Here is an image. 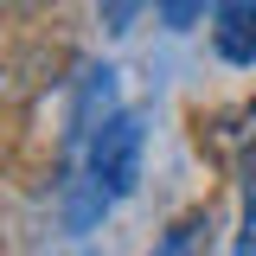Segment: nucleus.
I'll return each instance as SVG.
<instances>
[{
	"label": "nucleus",
	"instance_id": "nucleus-1",
	"mask_svg": "<svg viewBox=\"0 0 256 256\" xmlns=\"http://www.w3.org/2000/svg\"><path fill=\"white\" fill-rule=\"evenodd\" d=\"M141 141H148L141 116H134V109H128V116H116V122H109L90 148H84V173H90L109 198H128V192H134V180H141Z\"/></svg>",
	"mask_w": 256,
	"mask_h": 256
},
{
	"label": "nucleus",
	"instance_id": "nucleus-2",
	"mask_svg": "<svg viewBox=\"0 0 256 256\" xmlns=\"http://www.w3.org/2000/svg\"><path fill=\"white\" fill-rule=\"evenodd\" d=\"M109 122H116V70H84V90L70 109V148H90Z\"/></svg>",
	"mask_w": 256,
	"mask_h": 256
},
{
	"label": "nucleus",
	"instance_id": "nucleus-3",
	"mask_svg": "<svg viewBox=\"0 0 256 256\" xmlns=\"http://www.w3.org/2000/svg\"><path fill=\"white\" fill-rule=\"evenodd\" d=\"M212 45L230 64L256 58V0H212Z\"/></svg>",
	"mask_w": 256,
	"mask_h": 256
},
{
	"label": "nucleus",
	"instance_id": "nucleus-4",
	"mask_svg": "<svg viewBox=\"0 0 256 256\" xmlns=\"http://www.w3.org/2000/svg\"><path fill=\"white\" fill-rule=\"evenodd\" d=\"M102 212H109V192H102V186L90 180V173L77 166V173L64 180V224H70V230H90V224L102 218Z\"/></svg>",
	"mask_w": 256,
	"mask_h": 256
},
{
	"label": "nucleus",
	"instance_id": "nucleus-5",
	"mask_svg": "<svg viewBox=\"0 0 256 256\" xmlns=\"http://www.w3.org/2000/svg\"><path fill=\"white\" fill-rule=\"evenodd\" d=\"M218 148H224L230 160H237V173H244V180L256 186V102H250V109H237V116H230V128L218 134Z\"/></svg>",
	"mask_w": 256,
	"mask_h": 256
},
{
	"label": "nucleus",
	"instance_id": "nucleus-6",
	"mask_svg": "<svg viewBox=\"0 0 256 256\" xmlns=\"http://www.w3.org/2000/svg\"><path fill=\"white\" fill-rule=\"evenodd\" d=\"M154 256H212V218H205V212L180 218V224L154 244Z\"/></svg>",
	"mask_w": 256,
	"mask_h": 256
},
{
	"label": "nucleus",
	"instance_id": "nucleus-7",
	"mask_svg": "<svg viewBox=\"0 0 256 256\" xmlns=\"http://www.w3.org/2000/svg\"><path fill=\"white\" fill-rule=\"evenodd\" d=\"M160 13H166V26H173V32H186V26H198L205 0H160Z\"/></svg>",
	"mask_w": 256,
	"mask_h": 256
},
{
	"label": "nucleus",
	"instance_id": "nucleus-8",
	"mask_svg": "<svg viewBox=\"0 0 256 256\" xmlns=\"http://www.w3.org/2000/svg\"><path fill=\"white\" fill-rule=\"evenodd\" d=\"M141 6H148V0H102V26H109V32H128Z\"/></svg>",
	"mask_w": 256,
	"mask_h": 256
},
{
	"label": "nucleus",
	"instance_id": "nucleus-9",
	"mask_svg": "<svg viewBox=\"0 0 256 256\" xmlns=\"http://www.w3.org/2000/svg\"><path fill=\"white\" fill-rule=\"evenodd\" d=\"M237 256H256V230H244V244H237Z\"/></svg>",
	"mask_w": 256,
	"mask_h": 256
}]
</instances>
